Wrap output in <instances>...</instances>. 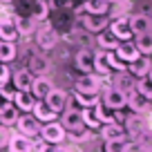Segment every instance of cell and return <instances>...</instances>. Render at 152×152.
Instances as JSON below:
<instances>
[{"mask_svg":"<svg viewBox=\"0 0 152 152\" xmlns=\"http://www.w3.org/2000/svg\"><path fill=\"white\" fill-rule=\"evenodd\" d=\"M54 90V85H52V81H49L47 76H36L34 78V83H31V94L36 96V99H45V96L49 94V92Z\"/></svg>","mask_w":152,"mask_h":152,"instance_id":"obj_16","label":"cell"},{"mask_svg":"<svg viewBox=\"0 0 152 152\" xmlns=\"http://www.w3.org/2000/svg\"><path fill=\"white\" fill-rule=\"evenodd\" d=\"M76 67L83 72V74H92L94 72V52L92 49H81L76 52Z\"/></svg>","mask_w":152,"mask_h":152,"instance_id":"obj_13","label":"cell"},{"mask_svg":"<svg viewBox=\"0 0 152 152\" xmlns=\"http://www.w3.org/2000/svg\"><path fill=\"white\" fill-rule=\"evenodd\" d=\"M150 34H152V27H150Z\"/></svg>","mask_w":152,"mask_h":152,"instance_id":"obj_43","label":"cell"},{"mask_svg":"<svg viewBox=\"0 0 152 152\" xmlns=\"http://www.w3.org/2000/svg\"><path fill=\"white\" fill-rule=\"evenodd\" d=\"M83 7H85V14L105 16V14H107V9H110V0H85Z\"/></svg>","mask_w":152,"mask_h":152,"instance_id":"obj_23","label":"cell"},{"mask_svg":"<svg viewBox=\"0 0 152 152\" xmlns=\"http://www.w3.org/2000/svg\"><path fill=\"white\" fill-rule=\"evenodd\" d=\"M52 152H74L72 148H65V145H58V148H54Z\"/></svg>","mask_w":152,"mask_h":152,"instance_id":"obj_40","label":"cell"},{"mask_svg":"<svg viewBox=\"0 0 152 152\" xmlns=\"http://www.w3.org/2000/svg\"><path fill=\"white\" fill-rule=\"evenodd\" d=\"M34 78H36V76H34L29 69H18L14 74V87L18 92H29V90H31Z\"/></svg>","mask_w":152,"mask_h":152,"instance_id":"obj_19","label":"cell"},{"mask_svg":"<svg viewBox=\"0 0 152 152\" xmlns=\"http://www.w3.org/2000/svg\"><path fill=\"white\" fill-rule=\"evenodd\" d=\"M128 25H130V29H132L134 36H139V34H148L150 27H152V18L145 16V14H137V16H130V18H128Z\"/></svg>","mask_w":152,"mask_h":152,"instance_id":"obj_8","label":"cell"},{"mask_svg":"<svg viewBox=\"0 0 152 152\" xmlns=\"http://www.w3.org/2000/svg\"><path fill=\"white\" fill-rule=\"evenodd\" d=\"M134 143L128 139H116V141H105V152H132Z\"/></svg>","mask_w":152,"mask_h":152,"instance_id":"obj_27","label":"cell"},{"mask_svg":"<svg viewBox=\"0 0 152 152\" xmlns=\"http://www.w3.org/2000/svg\"><path fill=\"white\" fill-rule=\"evenodd\" d=\"M11 105V101H5V99H0V112H2V110H7Z\"/></svg>","mask_w":152,"mask_h":152,"instance_id":"obj_41","label":"cell"},{"mask_svg":"<svg viewBox=\"0 0 152 152\" xmlns=\"http://www.w3.org/2000/svg\"><path fill=\"white\" fill-rule=\"evenodd\" d=\"M101 105L112 110V112H119V110H123L125 105H128V94L116 90V87H107V90L103 92V103Z\"/></svg>","mask_w":152,"mask_h":152,"instance_id":"obj_2","label":"cell"},{"mask_svg":"<svg viewBox=\"0 0 152 152\" xmlns=\"http://www.w3.org/2000/svg\"><path fill=\"white\" fill-rule=\"evenodd\" d=\"M83 121H85V128H101L99 114H96V105H94V107L83 110Z\"/></svg>","mask_w":152,"mask_h":152,"instance_id":"obj_34","label":"cell"},{"mask_svg":"<svg viewBox=\"0 0 152 152\" xmlns=\"http://www.w3.org/2000/svg\"><path fill=\"white\" fill-rule=\"evenodd\" d=\"M16 121H18V110H16L14 105H9L7 110L0 112V123L2 125H14Z\"/></svg>","mask_w":152,"mask_h":152,"instance_id":"obj_35","label":"cell"},{"mask_svg":"<svg viewBox=\"0 0 152 152\" xmlns=\"http://www.w3.org/2000/svg\"><path fill=\"white\" fill-rule=\"evenodd\" d=\"M63 2H67V0H63Z\"/></svg>","mask_w":152,"mask_h":152,"instance_id":"obj_45","label":"cell"},{"mask_svg":"<svg viewBox=\"0 0 152 152\" xmlns=\"http://www.w3.org/2000/svg\"><path fill=\"white\" fill-rule=\"evenodd\" d=\"M96 40H99V45H101L103 52H114V49L119 47V43H121L112 31H101V36L96 38Z\"/></svg>","mask_w":152,"mask_h":152,"instance_id":"obj_25","label":"cell"},{"mask_svg":"<svg viewBox=\"0 0 152 152\" xmlns=\"http://www.w3.org/2000/svg\"><path fill=\"white\" fill-rule=\"evenodd\" d=\"M16 125H18V134H23V137L34 139L36 134H40V121L34 119V114H25V116H18Z\"/></svg>","mask_w":152,"mask_h":152,"instance_id":"obj_3","label":"cell"},{"mask_svg":"<svg viewBox=\"0 0 152 152\" xmlns=\"http://www.w3.org/2000/svg\"><path fill=\"white\" fill-rule=\"evenodd\" d=\"M29 72H31L34 76H43V74H47L49 72V61H47V56H34L31 58V63H29Z\"/></svg>","mask_w":152,"mask_h":152,"instance_id":"obj_28","label":"cell"},{"mask_svg":"<svg viewBox=\"0 0 152 152\" xmlns=\"http://www.w3.org/2000/svg\"><path fill=\"white\" fill-rule=\"evenodd\" d=\"M40 137H43L45 143H63V139H65V130H63L61 123L49 121V123H45L43 128H40Z\"/></svg>","mask_w":152,"mask_h":152,"instance_id":"obj_4","label":"cell"},{"mask_svg":"<svg viewBox=\"0 0 152 152\" xmlns=\"http://www.w3.org/2000/svg\"><path fill=\"white\" fill-rule=\"evenodd\" d=\"M134 90L139 92V94L143 96V99L152 101V76H143V78H137V83H134Z\"/></svg>","mask_w":152,"mask_h":152,"instance_id":"obj_29","label":"cell"},{"mask_svg":"<svg viewBox=\"0 0 152 152\" xmlns=\"http://www.w3.org/2000/svg\"><path fill=\"white\" fill-rule=\"evenodd\" d=\"M45 103L49 105V110H54V112H63V110H65V105H67V94L63 90H56V87H54L52 92H49L47 96H45Z\"/></svg>","mask_w":152,"mask_h":152,"instance_id":"obj_10","label":"cell"},{"mask_svg":"<svg viewBox=\"0 0 152 152\" xmlns=\"http://www.w3.org/2000/svg\"><path fill=\"white\" fill-rule=\"evenodd\" d=\"M16 107L18 110H25V112H31L34 105H36V96L31 92H16V99H14Z\"/></svg>","mask_w":152,"mask_h":152,"instance_id":"obj_24","label":"cell"},{"mask_svg":"<svg viewBox=\"0 0 152 152\" xmlns=\"http://www.w3.org/2000/svg\"><path fill=\"white\" fill-rule=\"evenodd\" d=\"M94 72H96V76H107L110 72V65H107V58H105V52H99V54H94Z\"/></svg>","mask_w":152,"mask_h":152,"instance_id":"obj_30","label":"cell"},{"mask_svg":"<svg viewBox=\"0 0 152 152\" xmlns=\"http://www.w3.org/2000/svg\"><path fill=\"white\" fill-rule=\"evenodd\" d=\"M101 137H103L105 141L125 139V128L121 123H105V125H101Z\"/></svg>","mask_w":152,"mask_h":152,"instance_id":"obj_20","label":"cell"},{"mask_svg":"<svg viewBox=\"0 0 152 152\" xmlns=\"http://www.w3.org/2000/svg\"><path fill=\"white\" fill-rule=\"evenodd\" d=\"M38 152H52V150H49V145H40V148H38Z\"/></svg>","mask_w":152,"mask_h":152,"instance_id":"obj_42","label":"cell"},{"mask_svg":"<svg viewBox=\"0 0 152 152\" xmlns=\"http://www.w3.org/2000/svg\"><path fill=\"white\" fill-rule=\"evenodd\" d=\"M134 47L139 49V54L141 56H150L152 54V34H139L137 40H134Z\"/></svg>","mask_w":152,"mask_h":152,"instance_id":"obj_26","label":"cell"},{"mask_svg":"<svg viewBox=\"0 0 152 152\" xmlns=\"http://www.w3.org/2000/svg\"><path fill=\"white\" fill-rule=\"evenodd\" d=\"M125 134H130L132 139H137L141 132H145L148 125H145V119H141V114H132V116H128L125 119Z\"/></svg>","mask_w":152,"mask_h":152,"instance_id":"obj_11","label":"cell"},{"mask_svg":"<svg viewBox=\"0 0 152 152\" xmlns=\"http://www.w3.org/2000/svg\"><path fill=\"white\" fill-rule=\"evenodd\" d=\"M74 99H76V103H78V105H83V110L99 105V94H83V92H76Z\"/></svg>","mask_w":152,"mask_h":152,"instance_id":"obj_33","label":"cell"},{"mask_svg":"<svg viewBox=\"0 0 152 152\" xmlns=\"http://www.w3.org/2000/svg\"><path fill=\"white\" fill-rule=\"evenodd\" d=\"M134 148H139V152H152V130H145L139 134Z\"/></svg>","mask_w":152,"mask_h":152,"instance_id":"obj_32","label":"cell"},{"mask_svg":"<svg viewBox=\"0 0 152 152\" xmlns=\"http://www.w3.org/2000/svg\"><path fill=\"white\" fill-rule=\"evenodd\" d=\"M16 27H18V34H29L34 29V20L31 18H14Z\"/></svg>","mask_w":152,"mask_h":152,"instance_id":"obj_36","label":"cell"},{"mask_svg":"<svg viewBox=\"0 0 152 152\" xmlns=\"http://www.w3.org/2000/svg\"><path fill=\"white\" fill-rule=\"evenodd\" d=\"M134 76L132 74H128V69L125 72H119V74L114 76V85L112 87H116V90H121V92H125V94H128V92H132L134 90Z\"/></svg>","mask_w":152,"mask_h":152,"instance_id":"obj_22","label":"cell"},{"mask_svg":"<svg viewBox=\"0 0 152 152\" xmlns=\"http://www.w3.org/2000/svg\"><path fill=\"white\" fill-rule=\"evenodd\" d=\"M18 27H16V20L14 18H2L0 20V40L5 43H14L18 40Z\"/></svg>","mask_w":152,"mask_h":152,"instance_id":"obj_12","label":"cell"},{"mask_svg":"<svg viewBox=\"0 0 152 152\" xmlns=\"http://www.w3.org/2000/svg\"><path fill=\"white\" fill-rule=\"evenodd\" d=\"M76 92H83V94H99L101 92V76L83 74L81 78L76 81Z\"/></svg>","mask_w":152,"mask_h":152,"instance_id":"obj_5","label":"cell"},{"mask_svg":"<svg viewBox=\"0 0 152 152\" xmlns=\"http://www.w3.org/2000/svg\"><path fill=\"white\" fill-rule=\"evenodd\" d=\"M0 99H5V101H14V99H16L14 87H9L7 83H0Z\"/></svg>","mask_w":152,"mask_h":152,"instance_id":"obj_37","label":"cell"},{"mask_svg":"<svg viewBox=\"0 0 152 152\" xmlns=\"http://www.w3.org/2000/svg\"><path fill=\"white\" fill-rule=\"evenodd\" d=\"M81 2H85V0H81Z\"/></svg>","mask_w":152,"mask_h":152,"instance_id":"obj_44","label":"cell"},{"mask_svg":"<svg viewBox=\"0 0 152 152\" xmlns=\"http://www.w3.org/2000/svg\"><path fill=\"white\" fill-rule=\"evenodd\" d=\"M63 130L72 134H81L85 130V121H83V110H63Z\"/></svg>","mask_w":152,"mask_h":152,"instance_id":"obj_1","label":"cell"},{"mask_svg":"<svg viewBox=\"0 0 152 152\" xmlns=\"http://www.w3.org/2000/svg\"><path fill=\"white\" fill-rule=\"evenodd\" d=\"M83 25H85V29L87 31H92V34H101V31H105V27H107V18L105 16H92V14H85L83 16Z\"/></svg>","mask_w":152,"mask_h":152,"instance_id":"obj_17","label":"cell"},{"mask_svg":"<svg viewBox=\"0 0 152 152\" xmlns=\"http://www.w3.org/2000/svg\"><path fill=\"white\" fill-rule=\"evenodd\" d=\"M31 112H34V119H36V121H45V123L56 121V112L49 110V105L45 103V101H36V105H34Z\"/></svg>","mask_w":152,"mask_h":152,"instance_id":"obj_21","label":"cell"},{"mask_svg":"<svg viewBox=\"0 0 152 152\" xmlns=\"http://www.w3.org/2000/svg\"><path fill=\"white\" fill-rule=\"evenodd\" d=\"M114 56L119 58V61H123L125 65H130V63H134L141 54H139V49L134 47L132 40H125V43H119V47L114 49Z\"/></svg>","mask_w":152,"mask_h":152,"instance_id":"obj_6","label":"cell"},{"mask_svg":"<svg viewBox=\"0 0 152 152\" xmlns=\"http://www.w3.org/2000/svg\"><path fill=\"white\" fill-rule=\"evenodd\" d=\"M150 72H152V61L148 56H139L134 63L128 65V74H132L134 78H143V76H148Z\"/></svg>","mask_w":152,"mask_h":152,"instance_id":"obj_9","label":"cell"},{"mask_svg":"<svg viewBox=\"0 0 152 152\" xmlns=\"http://www.w3.org/2000/svg\"><path fill=\"white\" fill-rule=\"evenodd\" d=\"M110 31L119 38L121 43H125V40H130V38L134 36L130 25H128V18H114L112 23H110Z\"/></svg>","mask_w":152,"mask_h":152,"instance_id":"obj_7","label":"cell"},{"mask_svg":"<svg viewBox=\"0 0 152 152\" xmlns=\"http://www.w3.org/2000/svg\"><path fill=\"white\" fill-rule=\"evenodd\" d=\"M9 67H7V63H0V83H7L9 81Z\"/></svg>","mask_w":152,"mask_h":152,"instance_id":"obj_38","label":"cell"},{"mask_svg":"<svg viewBox=\"0 0 152 152\" xmlns=\"http://www.w3.org/2000/svg\"><path fill=\"white\" fill-rule=\"evenodd\" d=\"M7 148H9V152H34V141L23 134H14L7 141Z\"/></svg>","mask_w":152,"mask_h":152,"instance_id":"obj_14","label":"cell"},{"mask_svg":"<svg viewBox=\"0 0 152 152\" xmlns=\"http://www.w3.org/2000/svg\"><path fill=\"white\" fill-rule=\"evenodd\" d=\"M7 141H9V137L5 134V130L0 128V148H2V145H7Z\"/></svg>","mask_w":152,"mask_h":152,"instance_id":"obj_39","label":"cell"},{"mask_svg":"<svg viewBox=\"0 0 152 152\" xmlns=\"http://www.w3.org/2000/svg\"><path fill=\"white\" fill-rule=\"evenodd\" d=\"M36 43L40 49H52L54 45L58 43V31L52 27H43L40 31H38V38H36Z\"/></svg>","mask_w":152,"mask_h":152,"instance_id":"obj_15","label":"cell"},{"mask_svg":"<svg viewBox=\"0 0 152 152\" xmlns=\"http://www.w3.org/2000/svg\"><path fill=\"white\" fill-rule=\"evenodd\" d=\"M128 107L132 110L134 114H143V112H148V107H150V101L143 99L137 90H132V92H128Z\"/></svg>","mask_w":152,"mask_h":152,"instance_id":"obj_18","label":"cell"},{"mask_svg":"<svg viewBox=\"0 0 152 152\" xmlns=\"http://www.w3.org/2000/svg\"><path fill=\"white\" fill-rule=\"evenodd\" d=\"M16 45L14 43H5V40H0V63H11L16 58Z\"/></svg>","mask_w":152,"mask_h":152,"instance_id":"obj_31","label":"cell"}]
</instances>
